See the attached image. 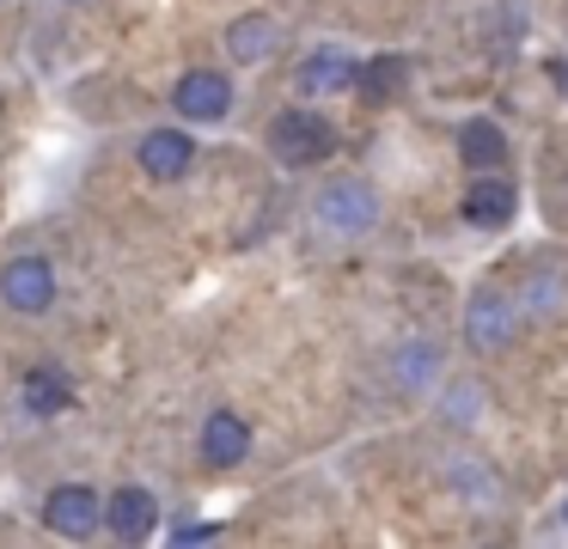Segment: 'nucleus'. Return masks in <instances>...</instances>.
Here are the masks:
<instances>
[{"label":"nucleus","mask_w":568,"mask_h":549,"mask_svg":"<svg viewBox=\"0 0 568 549\" xmlns=\"http://www.w3.org/2000/svg\"><path fill=\"white\" fill-rule=\"evenodd\" d=\"M245 451H251V427H245V415H233V409H214L209 421H202V458L209 464H245Z\"/></svg>","instance_id":"8"},{"label":"nucleus","mask_w":568,"mask_h":549,"mask_svg":"<svg viewBox=\"0 0 568 549\" xmlns=\"http://www.w3.org/2000/svg\"><path fill=\"white\" fill-rule=\"evenodd\" d=\"M465 329H470V348H477V354H495V348L514 342V312H507L501 299H477Z\"/></svg>","instance_id":"11"},{"label":"nucleus","mask_w":568,"mask_h":549,"mask_svg":"<svg viewBox=\"0 0 568 549\" xmlns=\"http://www.w3.org/2000/svg\"><path fill=\"white\" fill-rule=\"evenodd\" d=\"M172 104H178V116H190V122H214V116H226V110H233V85H226V73L196 68V73H184V80H178Z\"/></svg>","instance_id":"4"},{"label":"nucleus","mask_w":568,"mask_h":549,"mask_svg":"<svg viewBox=\"0 0 568 549\" xmlns=\"http://www.w3.org/2000/svg\"><path fill=\"white\" fill-rule=\"evenodd\" d=\"M141 171L148 177H160V183H172V177H184L190 165H196V141H190L184 129H153L148 141H141Z\"/></svg>","instance_id":"6"},{"label":"nucleus","mask_w":568,"mask_h":549,"mask_svg":"<svg viewBox=\"0 0 568 549\" xmlns=\"http://www.w3.org/2000/svg\"><path fill=\"white\" fill-rule=\"evenodd\" d=\"M43 519H50V531H62V537H92V531H99V519H104V507H99L92 488L68 482V488H50Z\"/></svg>","instance_id":"5"},{"label":"nucleus","mask_w":568,"mask_h":549,"mask_svg":"<svg viewBox=\"0 0 568 549\" xmlns=\"http://www.w3.org/2000/svg\"><path fill=\"white\" fill-rule=\"evenodd\" d=\"M355 55H348L343 43H324V49H312L306 61H300V85L306 92H343V85H355Z\"/></svg>","instance_id":"9"},{"label":"nucleus","mask_w":568,"mask_h":549,"mask_svg":"<svg viewBox=\"0 0 568 549\" xmlns=\"http://www.w3.org/2000/svg\"><path fill=\"white\" fill-rule=\"evenodd\" d=\"M312 214H318L324 232H343V238H361V232L379 226V190L361 177H336L318 190V202H312Z\"/></svg>","instance_id":"1"},{"label":"nucleus","mask_w":568,"mask_h":549,"mask_svg":"<svg viewBox=\"0 0 568 549\" xmlns=\"http://www.w3.org/2000/svg\"><path fill=\"white\" fill-rule=\"evenodd\" d=\"M367 80H361V92L367 98H385V92H397L404 85V55H379V61H367Z\"/></svg>","instance_id":"15"},{"label":"nucleus","mask_w":568,"mask_h":549,"mask_svg":"<svg viewBox=\"0 0 568 549\" xmlns=\"http://www.w3.org/2000/svg\"><path fill=\"white\" fill-rule=\"evenodd\" d=\"M270 146L287 165H318V159L336 153V129L318 110H282V116L270 122Z\"/></svg>","instance_id":"2"},{"label":"nucleus","mask_w":568,"mask_h":549,"mask_svg":"<svg viewBox=\"0 0 568 549\" xmlns=\"http://www.w3.org/2000/svg\"><path fill=\"white\" fill-rule=\"evenodd\" d=\"M0 299L13 305V312H50V299H55L50 256H13V263L0 268Z\"/></svg>","instance_id":"3"},{"label":"nucleus","mask_w":568,"mask_h":549,"mask_svg":"<svg viewBox=\"0 0 568 549\" xmlns=\"http://www.w3.org/2000/svg\"><path fill=\"white\" fill-rule=\"evenodd\" d=\"M226 43H233L239 61H263L275 49V24L270 19H239L233 31H226Z\"/></svg>","instance_id":"14"},{"label":"nucleus","mask_w":568,"mask_h":549,"mask_svg":"<svg viewBox=\"0 0 568 549\" xmlns=\"http://www.w3.org/2000/svg\"><path fill=\"white\" fill-rule=\"evenodd\" d=\"M209 537H214V525H178L172 543H209Z\"/></svg>","instance_id":"17"},{"label":"nucleus","mask_w":568,"mask_h":549,"mask_svg":"<svg viewBox=\"0 0 568 549\" xmlns=\"http://www.w3.org/2000/svg\"><path fill=\"white\" fill-rule=\"evenodd\" d=\"M458 153H465L470 171H495L507 159V134L495 129V122H465V134H458Z\"/></svg>","instance_id":"12"},{"label":"nucleus","mask_w":568,"mask_h":549,"mask_svg":"<svg viewBox=\"0 0 568 549\" xmlns=\"http://www.w3.org/2000/svg\"><path fill=\"white\" fill-rule=\"evenodd\" d=\"M104 519H111V531H116V537H148V531H153V519H160V507H153L148 488H116L111 507H104Z\"/></svg>","instance_id":"10"},{"label":"nucleus","mask_w":568,"mask_h":549,"mask_svg":"<svg viewBox=\"0 0 568 549\" xmlns=\"http://www.w3.org/2000/svg\"><path fill=\"white\" fill-rule=\"evenodd\" d=\"M514 207H519V195H514V183L507 177H489V171H483L477 183H470L465 190V220L470 226H507V220H514Z\"/></svg>","instance_id":"7"},{"label":"nucleus","mask_w":568,"mask_h":549,"mask_svg":"<svg viewBox=\"0 0 568 549\" xmlns=\"http://www.w3.org/2000/svg\"><path fill=\"white\" fill-rule=\"evenodd\" d=\"M68 403H74V385H68L62 373L38 366V373L26 378V409H31V415H55V409H68Z\"/></svg>","instance_id":"13"},{"label":"nucleus","mask_w":568,"mask_h":549,"mask_svg":"<svg viewBox=\"0 0 568 549\" xmlns=\"http://www.w3.org/2000/svg\"><path fill=\"white\" fill-rule=\"evenodd\" d=\"M428 366H434V348H428V342H416V348H404V354H397V378H404L409 390H416L422 378H428Z\"/></svg>","instance_id":"16"}]
</instances>
